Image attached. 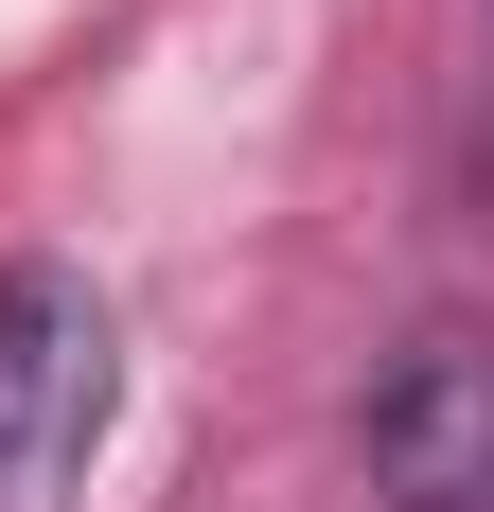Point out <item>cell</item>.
I'll return each instance as SVG.
<instances>
[{
	"label": "cell",
	"instance_id": "6da1fadb",
	"mask_svg": "<svg viewBox=\"0 0 494 512\" xmlns=\"http://www.w3.org/2000/svg\"><path fill=\"white\" fill-rule=\"evenodd\" d=\"M124 407V318L89 265H0V512H71Z\"/></svg>",
	"mask_w": 494,
	"mask_h": 512
},
{
	"label": "cell",
	"instance_id": "7a4b0ae2",
	"mask_svg": "<svg viewBox=\"0 0 494 512\" xmlns=\"http://www.w3.org/2000/svg\"><path fill=\"white\" fill-rule=\"evenodd\" d=\"M371 495L389 512H494V336H406L371 389Z\"/></svg>",
	"mask_w": 494,
	"mask_h": 512
}]
</instances>
